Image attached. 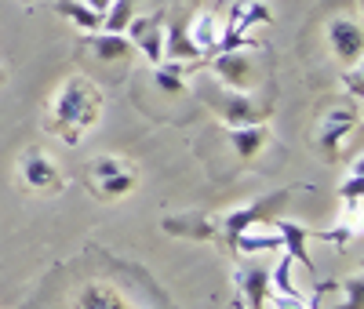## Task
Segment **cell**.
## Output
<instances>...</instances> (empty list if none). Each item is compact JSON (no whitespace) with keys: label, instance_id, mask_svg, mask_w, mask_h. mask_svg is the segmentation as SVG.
Wrapping results in <instances>:
<instances>
[{"label":"cell","instance_id":"4fadbf2b","mask_svg":"<svg viewBox=\"0 0 364 309\" xmlns=\"http://www.w3.org/2000/svg\"><path fill=\"white\" fill-rule=\"evenodd\" d=\"M161 229L171 237H193V240H215L219 237V222H211L208 215H168L161 222Z\"/></svg>","mask_w":364,"mask_h":309},{"label":"cell","instance_id":"ba28073f","mask_svg":"<svg viewBox=\"0 0 364 309\" xmlns=\"http://www.w3.org/2000/svg\"><path fill=\"white\" fill-rule=\"evenodd\" d=\"M269 226L281 233V251H284V255H291L306 273H317V262L306 255V240H310L317 229H306L302 222H295V219H281V215H277V219H273Z\"/></svg>","mask_w":364,"mask_h":309},{"label":"cell","instance_id":"8992f818","mask_svg":"<svg viewBox=\"0 0 364 309\" xmlns=\"http://www.w3.org/2000/svg\"><path fill=\"white\" fill-rule=\"evenodd\" d=\"M357 128V106H336V109H328L317 124V146L324 153H336L339 142L350 139V131Z\"/></svg>","mask_w":364,"mask_h":309},{"label":"cell","instance_id":"484cf974","mask_svg":"<svg viewBox=\"0 0 364 309\" xmlns=\"http://www.w3.org/2000/svg\"><path fill=\"white\" fill-rule=\"evenodd\" d=\"M22 4H33V0H22Z\"/></svg>","mask_w":364,"mask_h":309},{"label":"cell","instance_id":"8fae6325","mask_svg":"<svg viewBox=\"0 0 364 309\" xmlns=\"http://www.w3.org/2000/svg\"><path fill=\"white\" fill-rule=\"evenodd\" d=\"M84 48L91 58L99 62H128L132 58V40L124 33H106V29H99V33H84Z\"/></svg>","mask_w":364,"mask_h":309},{"label":"cell","instance_id":"7c38bea8","mask_svg":"<svg viewBox=\"0 0 364 309\" xmlns=\"http://www.w3.org/2000/svg\"><path fill=\"white\" fill-rule=\"evenodd\" d=\"M164 58H171V62H197L200 58V48L190 37V22L186 18L164 22Z\"/></svg>","mask_w":364,"mask_h":309},{"label":"cell","instance_id":"3957f363","mask_svg":"<svg viewBox=\"0 0 364 309\" xmlns=\"http://www.w3.org/2000/svg\"><path fill=\"white\" fill-rule=\"evenodd\" d=\"M208 62H211V73L219 77V84L230 87V91H248L259 80L252 55H245L240 48L237 51H215V55H208Z\"/></svg>","mask_w":364,"mask_h":309},{"label":"cell","instance_id":"9a60e30c","mask_svg":"<svg viewBox=\"0 0 364 309\" xmlns=\"http://www.w3.org/2000/svg\"><path fill=\"white\" fill-rule=\"evenodd\" d=\"M55 11L63 18H70L80 33H99L102 29V15L95 8H87L84 0H55Z\"/></svg>","mask_w":364,"mask_h":309},{"label":"cell","instance_id":"44dd1931","mask_svg":"<svg viewBox=\"0 0 364 309\" xmlns=\"http://www.w3.org/2000/svg\"><path fill=\"white\" fill-rule=\"evenodd\" d=\"M360 193H364V168H360V157H357L353 168H350V175H346V182L339 185V197H343L346 204L360 207Z\"/></svg>","mask_w":364,"mask_h":309},{"label":"cell","instance_id":"7a4b0ae2","mask_svg":"<svg viewBox=\"0 0 364 309\" xmlns=\"http://www.w3.org/2000/svg\"><path fill=\"white\" fill-rule=\"evenodd\" d=\"M288 197H291V190H273L269 197H259V200H252L245 207H233L226 219L219 222V233L226 237V244H233L237 233H245L252 226H269L281 215V207L288 204Z\"/></svg>","mask_w":364,"mask_h":309},{"label":"cell","instance_id":"ac0fdd59","mask_svg":"<svg viewBox=\"0 0 364 309\" xmlns=\"http://www.w3.org/2000/svg\"><path fill=\"white\" fill-rule=\"evenodd\" d=\"M154 84H157L161 91H168V95H178V91H186V77H182V62H171V58L157 62V66H154Z\"/></svg>","mask_w":364,"mask_h":309},{"label":"cell","instance_id":"6da1fadb","mask_svg":"<svg viewBox=\"0 0 364 309\" xmlns=\"http://www.w3.org/2000/svg\"><path fill=\"white\" fill-rule=\"evenodd\" d=\"M99 113H102V91L87 77H70L51 102V124L66 139V146H77L80 131L95 128Z\"/></svg>","mask_w":364,"mask_h":309},{"label":"cell","instance_id":"d4e9b609","mask_svg":"<svg viewBox=\"0 0 364 309\" xmlns=\"http://www.w3.org/2000/svg\"><path fill=\"white\" fill-rule=\"evenodd\" d=\"M190 4H204V0H190Z\"/></svg>","mask_w":364,"mask_h":309},{"label":"cell","instance_id":"277c9868","mask_svg":"<svg viewBox=\"0 0 364 309\" xmlns=\"http://www.w3.org/2000/svg\"><path fill=\"white\" fill-rule=\"evenodd\" d=\"M124 37L132 40V48L135 51H142L146 55V62H164V15L161 11H154V15H146V18H132L128 22V29H124Z\"/></svg>","mask_w":364,"mask_h":309},{"label":"cell","instance_id":"5bb4252c","mask_svg":"<svg viewBox=\"0 0 364 309\" xmlns=\"http://www.w3.org/2000/svg\"><path fill=\"white\" fill-rule=\"evenodd\" d=\"M269 142V128L259 120V124H240V128H230V146L240 161H252L255 153Z\"/></svg>","mask_w":364,"mask_h":309},{"label":"cell","instance_id":"cb8c5ba5","mask_svg":"<svg viewBox=\"0 0 364 309\" xmlns=\"http://www.w3.org/2000/svg\"><path fill=\"white\" fill-rule=\"evenodd\" d=\"M84 4H87V8H95V11L102 15V11L109 8V0H84Z\"/></svg>","mask_w":364,"mask_h":309},{"label":"cell","instance_id":"ffe728a7","mask_svg":"<svg viewBox=\"0 0 364 309\" xmlns=\"http://www.w3.org/2000/svg\"><path fill=\"white\" fill-rule=\"evenodd\" d=\"M336 291H339V302H331L328 309H360V295H364L360 276H346V281H336Z\"/></svg>","mask_w":364,"mask_h":309},{"label":"cell","instance_id":"9c48e42d","mask_svg":"<svg viewBox=\"0 0 364 309\" xmlns=\"http://www.w3.org/2000/svg\"><path fill=\"white\" fill-rule=\"evenodd\" d=\"M219 113L226 116L230 128H240V124H259L269 116V106H259L248 91H223V99H219Z\"/></svg>","mask_w":364,"mask_h":309},{"label":"cell","instance_id":"4316f807","mask_svg":"<svg viewBox=\"0 0 364 309\" xmlns=\"http://www.w3.org/2000/svg\"><path fill=\"white\" fill-rule=\"evenodd\" d=\"M0 77H4V73H0Z\"/></svg>","mask_w":364,"mask_h":309},{"label":"cell","instance_id":"d6986e66","mask_svg":"<svg viewBox=\"0 0 364 309\" xmlns=\"http://www.w3.org/2000/svg\"><path fill=\"white\" fill-rule=\"evenodd\" d=\"M95 190H99L106 200L128 197V193L135 190V171H132V168H124V171H117V175H109V178H99V182H95Z\"/></svg>","mask_w":364,"mask_h":309},{"label":"cell","instance_id":"30bf717a","mask_svg":"<svg viewBox=\"0 0 364 309\" xmlns=\"http://www.w3.org/2000/svg\"><path fill=\"white\" fill-rule=\"evenodd\" d=\"M237 295L245 302V309H262L269 302V269L262 266L237 269Z\"/></svg>","mask_w":364,"mask_h":309},{"label":"cell","instance_id":"603a6c76","mask_svg":"<svg viewBox=\"0 0 364 309\" xmlns=\"http://www.w3.org/2000/svg\"><path fill=\"white\" fill-rule=\"evenodd\" d=\"M343 87L353 95V102H360V95H364V84H360V62H357V66H346V73H343Z\"/></svg>","mask_w":364,"mask_h":309},{"label":"cell","instance_id":"e0dca14e","mask_svg":"<svg viewBox=\"0 0 364 309\" xmlns=\"http://www.w3.org/2000/svg\"><path fill=\"white\" fill-rule=\"evenodd\" d=\"M142 0H109V8L102 11V29L106 33H124L128 22L135 18Z\"/></svg>","mask_w":364,"mask_h":309},{"label":"cell","instance_id":"52a82bcc","mask_svg":"<svg viewBox=\"0 0 364 309\" xmlns=\"http://www.w3.org/2000/svg\"><path fill=\"white\" fill-rule=\"evenodd\" d=\"M328 44H331V51H336L339 62L357 66L360 51H364V29H360V22L357 18H336L328 26Z\"/></svg>","mask_w":364,"mask_h":309},{"label":"cell","instance_id":"2e32d148","mask_svg":"<svg viewBox=\"0 0 364 309\" xmlns=\"http://www.w3.org/2000/svg\"><path fill=\"white\" fill-rule=\"evenodd\" d=\"M219 18L211 15V11H200L193 22H190V37H193V44L200 48V58H208L211 51H215V44H219Z\"/></svg>","mask_w":364,"mask_h":309},{"label":"cell","instance_id":"5b68a950","mask_svg":"<svg viewBox=\"0 0 364 309\" xmlns=\"http://www.w3.org/2000/svg\"><path fill=\"white\" fill-rule=\"evenodd\" d=\"M18 175H22V182L29 185V190H37V193H55V190H63V175H58V164L48 157V153H41V149H29L26 157L18 161Z\"/></svg>","mask_w":364,"mask_h":309},{"label":"cell","instance_id":"7402d4cb","mask_svg":"<svg viewBox=\"0 0 364 309\" xmlns=\"http://www.w3.org/2000/svg\"><path fill=\"white\" fill-rule=\"evenodd\" d=\"M128 168V161H120V157H109V153H106V157H95V161H91V178H109V175H117V171H124Z\"/></svg>","mask_w":364,"mask_h":309}]
</instances>
